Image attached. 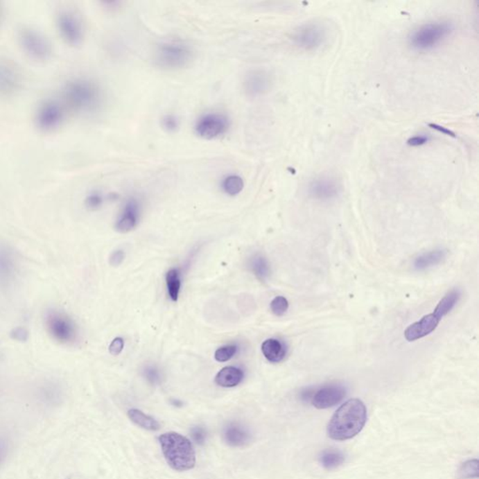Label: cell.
<instances>
[{"mask_svg":"<svg viewBox=\"0 0 479 479\" xmlns=\"http://www.w3.org/2000/svg\"><path fill=\"white\" fill-rule=\"evenodd\" d=\"M8 446L6 441L0 438V464L3 462L5 458L7 456Z\"/></svg>","mask_w":479,"mask_h":479,"instance_id":"41","label":"cell"},{"mask_svg":"<svg viewBox=\"0 0 479 479\" xmlns=\"http://www.w3.org/2000/svg\"><path fill=\"white\" fill-rule=\"evenodd\" d=\"M60 100L69 112L91 114L101 109L103 92L98 82L87 77H73L63 85Z\"/></svg>","mask_w":479,"mask_h":479,"instance_id":"1","label":"cell"},{"mask_svg":"<svg viewBox=\"0 0 479 479\" xmlns=\"http://www.w3.org/2000/svg\"><path fill=\"white\" fill-rule=\"evenodd\" d=\"M128 416L131 421L137 426L147 430H157L160 429V424L154 417L146 415L138 409H130Z\"/></svg>","mask_w":479,"mask_h":479,"instance_id":"24","label":"cell"},{"mask_svg":"<svg viewBox=\"0 0 479 479\" xmlns=\"http://www.w3.org/2000/svg\"><path fill=\"white\" fill-rule=\"evenodd\" d=\"M124 349V340L117 337V338L112 340L111 345L109 347V351L112 356H119Z\"/></svg>","mask_w":479,"mask_h":479,"instance_id":"37","label":"cell"},{"mask_svg":"<svg viewBox=\"0 0 479 479\" xmlns=\"http://www.w3.org/2000/svg\"><path fill=\"white\" fill-rule=\"evenodd\" d=\"M460 476L462 478H476L478 476V461L471 460L464 462L460 469Z\"/></svg>","mask_w":479,"mask_h":479,"instance_id":"31","label":"cell"},{"mask_svg":"<svg viewBox=\"0 0 479 479\" xmlns=\"http://www.w3.org/2000/svg\"><path fill=\"white\" fill-rule=\"evenodd\" d=\"M18 263L15 250L0 243V286H8L15 280Z\"/></svg>","mask_w":479,"mask_h":479,"instance_id":"16","label":"cell"},{"mask_svg":"<svg viewBox=\"0 0 479 479\" xmlns=\"http://www.w3.org/2000/svg\"><path fill=\"white\" fill-rule=\"evenodd\" d=\"M125 254L123 250H116L112 254L109 259V263L112 267H119L125 261Z\"/></svg>","mask_w":479,"mask_h":479,"instance_id":"38","label":"cell"},{"mask_svg":"<svg viewBox=\"0 0 479 479\" xmlns=\"http://www.w3.org/2000/svg\"><path fill=\"white\" fill-rule=\"evenodd\" d=\"M146 376L147 379L152 383H156L159 380V374L157 370L153 368H147L146 370Z\"/></svg>","mask_w":479,"mask_h":479,"instance_id":"40","label":"cell"},{"mask_svg":"<svg viewBox=\"0 0 479 479\" xmlns=\"http://www.w3.org/2000/svg\"><path fill=\"white\" fill-rule=\"evenodd\" d=\"M37 400L46 408H55L60 406L64 400V392L60 383L48 380L42 383L37 389Z\"/></svg>","mask_w":479,"mask_h":479,"instance_id":"19","label":"cell"},{"mask_svg":"<svg viewBox=\"0 0 479 479\" xmlns=\"http://www.w3.org/2000/svg\"><path fill=\"white\" fill-rule=\"evenodd\" d=\"M104 197L100 191H92L85 199V205L90 210H98L103 205Z\"/></svg>","mask_w":479,"mask_h":479,"instance_id":"34","label":"cell"},{"mask_svg":"<svg viewBox=\"0 0 479 479\" xmlns=\"http://www.w3.org/2000/svg\"><path fill=\"white\" fill-rule=\"evenodd\" d=\"M191 436L198 445H203L206 440V430L202 427H194L191 430Z\"/></svg>","mask_w":479,"mask_h":479,"instance_id":"36","label":"cell"},{"mask_svg":"<svg viewBox=\"0 0 479 479\" xmlns=\"http://www.w3.org/2000/svg\"><path fill=\"white\" fill-rule=\"evenodd\" d=\"M251 270L259 280L265 281L271 275L269 262L261 255L254 256L250 262Z\"/></svg>","mask_w":479,"mask_h":479,"instance_id":"27","label":"cell"},{"mask_svg":"<svg viewBox=\"0 0 479 479\" xmlns=\"http://www.w3.org/2000/svg\"><path fill=\"white\" fill-rule=\"evenodd\" d=\"M236 351L237 347L234 346V345H227V346L222 347L216 350L215 358L219 363H225V361L231 360Z\"/></svg>","mask_w":479,"mask_h":479,"instance_id":"33","label":"cell"},{"mask_svg":"<svg viewBox=\"0 0 479 479\" xmlns=\"http://www.w3.org/2000/svg\"><path fill=\"white\" fill-rule=\"evenodd\" d=\"M446 255H448V250H444V249H436V250L421 254L414 261L415 270L425 271V270L436 266L446 258Z\"/></svg>","mask_w":479,"mask_h":479,"instance_id":"21","label":"cell"},{"mask_svg":"<svg viewBox=\"0 0 479 479\" xmlns=\"http://www.w3.org/2000/svg\"><path fill=\"white\" fill-rule=\"evenodd\" d=\"M160 124H162L163 130L170 134L177 132L181 127L180 119L173 114H167L163 116Z\"/></svg>","mask_w":479,"mask_h":479,"instance_id":"30","label":"cell"},{"mask_svg":"<svg viewBox=\"0 0 479 479\" xmlns=\"http://www.w3.org/2000/svg\"><path fill=\"white\" fill-rule=\"evenodd\" d=\"M44 325L51 338L58 344H73L78 337L76 324L69 315L60 310H47L44 315Z\"/></svg>","mask_w":479,"mask_h":479,"instance_id":"7","label":"cell"},{"mask_svg":"<svg viewBox=\"0 0 479 479\" xmlns=\"http://www.w3.org/2000/svg\"><path fill=\"white\" fill-rule=\"evenodd\" d=\"M346 394V387L339 384H331L314 392L311 401L315 408L327 409L339 403Z\"/></svg>","mask_w":479,"mask_h":479,"instance_id":"15","label":"cell"},{"mask_svg":"<svg viewBox=\"0 0 479 479\" xmlns=\"http://www.w3.org/2000/svg\"><path fill=\"white\" fill-rule=\"evenodd\" d=\"M274 78L267 69H253L243 76V89L246 97L259 98L272 89Z\"/></svg>","mask_w":479,"mask_h":479,"instance_id":"11","label":"cell"},{"mask_svg":"<svg viewBox=\"0 0 479 479\" xmlns=\"http://www.w3.org/2000/svg\"><path fill=\"white\" fill-rule=\"evenodd\" d=\"M345 462V456L342 452L338 451H324L320 457V462L324 468L328 470L336 469Z\"/></svg>","mask_w":479,"mask_h":479,"instance_id":"28","label":"cell"},{"mask_svg":"<svg viewBox=\"0 0 479 479\" xmlns=\"http://www.w3.org/2000/svg\"><path fill=\"white\" fill-rule=\"evenodd\" d=\"M55 26L61 39L71 46H80L84 42L85 28L81 16L73 10L61 9L56 13Z\"/></svg>","mask_w":479,"mask_h":479,"instance_id":"9","label":"cell"},{"mask_svg":"<svg viewBox=\"0 0 479 479\" xmlns=\"http://www.w3.org/2000/svg\"><path fill=\"white\" fill-rule=\"evenodd\" d=\"M1 15H2V9H1V7H0V20H1Z\"/></svg>","mask_w":479,"mask_h":479,"instance_id":"42","label":"cell"},{"mask_svg":"<svg viewBox=\"0 0 479 479\" xmlns=\"http://www.w3.org/2000/svg\"><path fill=\"white\" fill-rule=\"evenodd\" d=\"M163 455L173 470L184 472L193 469L196 464V453L189 439L171 432L159 436Z\"/></svg>","mask_w":479,"mask_h":479,"instance_id":"3","label":"cell"},{"mask_svg":"<svg viewBox=\"0 0 479 479\" xmlns=\"http://www.w3.org/2000/svg\"><path fill=\"white\" fill-rule=\"evenodd\" d=\"M288 309V299L283 296L275 297L271 302V310L275 315L277 317H281V315H285Z\"/></svg>","mask_w":479,"mask_h":479,"instance_id":"32","label":"cell"},{"mask_svg":"<svg viewBox=\"0 0 479 479\" xmlns=\"http://www.w3.org/2000/svg\"><path fill=\"white\" fill-rule=\"evenodd\" d=\"M69 114L68 108L60 98H48L37 107L34 114L35 125L42 132H53L62 127Z\"/></svg>","mask_w":479,"mask_h":479,"instance_id":"6","label":"cell"},{"mask_svg":"<svg viewBox=\"0 0 479 479\" xmlns=\"http://www.w3.org/2000/svg\"><path fill=\"white\" fill-rule=\"evenodd\" d=\"M23 76L20 69L10 60L0 58V96L10 97L21 89Z\"/></svg>","mask_w":479,"mask_h":479,"instance_id":"13","label":"cell"},{"mask_svg":"<svg viewBox=\"0 0 479 479\" xmlns=\"http://www.w3.org/2000/svg\"><path fill=\"white\" fill-rule=\"evenodd\" d=\"M264 357L272 363H278L285 358L286 349L285 345L277 339H267L261 346Z\"/></svg>","mask_w":479,"mask_h":479,"instance_id":"22","label":"cell"},{"mask_svg":"<svg viewBox=\"0 0 479 479\" xmlns=\"http://www.w3.org/2000/svg\"><path fill=\"white\" fill-rule=\"evenodd\" d=\"M168 295L173 302H177L179 293H180L181 280L179 277L178 270L171 269L166 275Z\"/></svg>","mask_w":479,"mask_h":479,"instance_id":"29","label":"cell"},{"mask_svg":"<svg viewBox=\"0 0 479 479\" xmlns=\"http://www.w3.org/2000/svg\"><path fill=\"white\" fill-rule=\"evenodd\" d=\"M443 318L439 317L436 313L424 315L419 321H417L405 331L406 339L409 342L417 341V340L424 338L429 334L433 333L438 327L439 323Z\"/></svg>","mask_w":479,"mask_h":479,"instance_id":"17","label":"cell"},{"mask_svg":"<svg viewBox=\"0 0 479 479\" xmlns=\"http://www.w3.org/2000/svg\"><path fill=\"white\" fill-rule=\"evenodd\" d=\"M366 419L367 410L365 405L358 399H351L331 417L328 425V435L333 440H349L361 432Z\"/></svg>","mask_w":479,"mask_h":479,"instance_id":"2","label":"cell"},{"mask_svg":"<svg viewBox=\"0 0 479 479\" xmlns=\"http://www.w3.org/2000/svg\"><path fill=\"white\" fill-rule=\"evenodd\" d=\"M243 378V371L239 368L225 367L216 374L215 381L218 386L234 387L238 386Z\"/></svg>","mask_w":479,"mask_h":479,"instance_id":"23","label":"cell"},{"mask_svg":"<svg viewBox=\"0 0 479 479\" xmlns=\"http://www.w3.org/2000/svg\"><path fill=\"white\" fill-rule=\"evenodd\" d=\"M195 58L193 47L183 41L163 42L156 47L153 61L164 71H178L187 68Z\"/></svg>","mask_w":479,"mask_h":479,"instance_id":"4","label":"cell"},{"mask_svg":"<svg viewBox=\"0 0 479 479\" xmlns=\"http://www.w3.org/2000/svg\"><path fill=\"white\" fill-rule=\"evenodd\" d=\"M340 190L341 186L338 182L327 175L314 179L308 186L310 196L320 202H329L336 199L340 193Z\"/></svg>","mask_w":479,"mask_h":479,"instance_id":"14","label":"cell"},{"mask_svg":"<svg viewBox=\"0 0 479 479\" xmlns=\"http://www.w3.org/2000/svg\"><path fill=\"white\" fill-rule=\"evenodd\" d=\"M453 32V24L448 21L424 24L412 31L408 37L409 45L417 52H429L444 44Z\"/></svg>","mask_w":479,"mask_h":479,"instance_id":"5","label":"cell"},{"mask_svg":"<svg viewBox=\"0 0 479 479\" xmlns=\"http://www.w3.org/2000/svg\"><path fill=\"white\" fill-rule=\"evenodd\" d=\"M429 141V137L426 135H417L414 137H411L408 141V146L417 147L420 146H424V144L427 143Z\"/></svg>","mask_w":479,"mask_h":479,"instance_id":"39","label":"cell"},{"mask_svg":"<svg viewBox=\"0 0 479 479\" xmlns=\"http://www.w3.org/2000/svg\"><path fill=\"white\" fill-rule=\"evenodd\" d=\"M325 31L320 24H304L291 35L293 44L305 51H314L320 48L325 41Z\"/></svg>","mask_w":479,"mask_h":479,"instance_id":"12","label":"cell"},{"mask_svg":"<svg viewBox=\"0 0 479 479\" xmlns=\"http://www.w3.org/2000/svg\"><path fill=\"white\" fill-rule=\"evenodd\" d=\"M141 212V203L137 198L131 197L125 202L121 215L116 222L117 232L125 234L130 232L137 225L139 216Z\"/></svg>","mask_w":479,"mask_h":479,"instance_id":"18","label":"cell"},{"mask_svg":"<svg viewBox=\"0 0 479 479\" xmlns=\"http://www.w3.org/2000/svg\"><path fill=\"white\" fill-rule=\"evenodd\" d=\"M223 438L227 445L234 448H240L250 442L251 435L242 425L231 424L225 428Z\"/></svg>","mask_w":479,"mask_h":479,"instance_id":"20","label":"cell"},{"mask_svg":"<svg viewBox=\"0 0 479 479\" xmlns=\"http://www.w3.org/2000/svg\"><path fill=\"white\" fill-rule=\"evenodd\" d=\"M231 128V120L223 112H211L200 116L194 125L198 137L206 141L216 140L226 135Z\"/></svg>","mask_w":479,"mask_h":479,"instance_id":"10","label":"cell"},{"mask_svg":"<svg viewBox=\"0 0 479 479\" xmlns=\"http://www.w3.org/2000/svg\"><path fill=\"white\" fill-rule=\"evenodd\" d=\"M221 187L225 193L229 196H236L243 191L245 182L240 175H229L222 180Z\"/></svg>","mask_w":479,"mask_h":479,"instance_id":"26","label":"cell"},{"mask_svg":"<svg viewBox=\"0 0 479 479\" xmlns=\"http://www.w3.org/2000/svg\"><path fill=\"white\" fill-rule=\"evenodd\" d=\"M18 42L24 53L33 60H49L53 55L52 44L42 32L31 26H24L18 32Z\"/></svg>","mask_w":479,"mask_h":479,"instance_id":"8","label":"cell"},{"mask_svg":"<svg viewBox=\"0 0 479 479\" xmlns=\"http://www.w3.org/2000/svg\"><path fill=\"white\" fill-rule=\"evenodd\" d=\"M462 293L459 290H452L437 304L435 307V313L441 318L446 317L451 310L456 306L460 299H461Z\"/></svg>","mask_w":479,"mask_h":479,"instance_id":"25","label":"cell"},{"mask_svg":"<svg viewBox=\"0 0 479 479\" xmlns=\"http://www.w3.org/2000/svg\"><path fill=\"white\" fill-rule=\"evenodd\" d=\"M10 337L15 340V341L26 342L29 338V333L26 328L17 327L13 329L12 333H10Z\"/></svg>","mask_w":479,"mask_h":479,"instance_id":"35","label":"cell"}]
</instances>
